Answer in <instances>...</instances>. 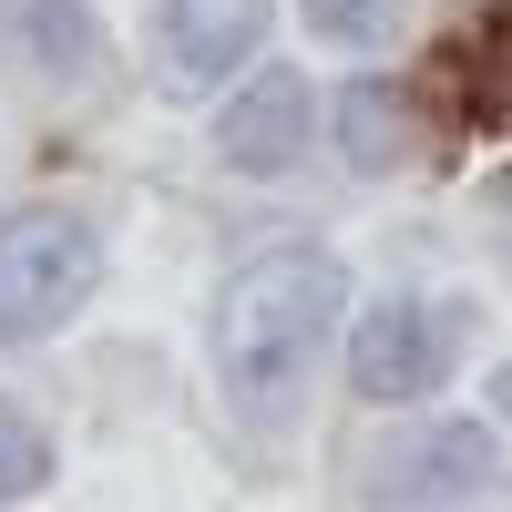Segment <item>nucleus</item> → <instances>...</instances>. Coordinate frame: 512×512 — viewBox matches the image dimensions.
I'll return each mask as SVG.
<instances>
[{"label": "nucleus", "mask_w": 512, "mask_h": 512, "mask_svg": "<svg viewBox=\"0 0 512 512\" xmlns=\"http://www.w3.org/2000/svg\"><path fill=\"white\" fill-rule=\"evenodd\" d=\"M0 62L31 82H93L103 31L82 0H0Z\"/></svg>", "instance_id": "5"}, {"label": "nucleus", "mask_w": 512, "mask_h": 512, "mask_svg": "<svg viewBox=\"0 0 512 512\" xmlns=\"http://www.w3.org/2000/svg\"><path fill=\"white\" fill-rule=\"evenodd\" d=\"M349 164L359 175H410L420 164V113L400 93H379V82H359L349 93Z\"/></svg>", "instance_id": "8"}, {"label": "nucleus", "mask_w": 512, "mask_h": 512, "mask_svg": "<svg viewBox=\"0 0 512 512\" xmlns=\"http://www.w3.org/2000/svg\"><path fill=\"white\" fill-rule=\"evenodd\" d=\"M216 144H226L236 175H287L297 144H308V82H297V72H256L246 93L226 103Z\"/></svg>", "instance_id": "6"}, {"label": "nucleus", "mask_w": 512, "mask_h": 512, "mask_svg": "<svg viewBox=\"0 0 512 512\" xmlns=\"http://www.w3.org/2000/svg\"><path fill=\"white\" fill-rule=\"evenodd\" d=\"M461 297H400V308H369L359 338H349V379H359V400H420V390H441L451 359H461Z\"/></svg>", "instance_id": "3"}, {"label": "nucleus", "mask_w": 512, "mask_h": 512, "mask_svg": "<svg viewBox=\"0 0 512 512\" xmlns=\"http://www.w3.org/2000/svg\"><path fill=\"white\" fill-rule=\"evenodd\" d=\"M379 492H400V502H472V492H492V441L472 420H451V431H431L420 451H400Z\"/></svg>", "instance_id": "7"}, {"label": "nucleus", "mask_w": 512, "mask_h": 512, "mask_svg": "<svg viewBox=\"0 0 512 512\" xmlns=\"http://www.w3.org/2000/svg\"><path fill=\"white\" fill-rule=\"evenodd\" d=\"M410 11L420 0H308V21L328 41H390V31H410Z\"/></svg>", "instance_id": "9"}, {"label": "nucleus", "mask_w": 512, "mask_h": 512, "mask_svg": "<svg viewBox=\"0 0 512 512\" xmlns=\"http://www.w3.org/2000/svg\"><path fill=\"white\" fill-rule=\"evenodd\" d=\"M502 420H512V369H502Z\"/></svg>", "instance_id": "11"}, {"label": "nucleus", "mask_w": 512, "mask_h": 512, "mask_svg": "<svg viewBox=\"0 0 512 512\" xmlns=\"http://www.w3.org/2000/svg\"><path fill=\"white\" fill-rule=\"evenodd\" d=\"M41 472H52V441H41L31 420H21V410H0V502L41 492Z\"/></svg>", "instance_id": "10"}, {"label": "nucleus", "mask_w": 512, "mask_h": 512, "mask_svg": "<svg viewBox=\"0 0 512 512\" xmlns=\"http://www.w3.org/2000/svg\"><path fill=\"white\" fill-rule=\"evenodd\" d=\"M328 318H338V267L328 256H256L226 287V318H216L226 400L246 420H287L308 369H318V349H328Z\"/></svg>", "instance_id": "1"}, {"label": "nucleus", "mask_w": 512, "mask_h": 512, "mask_svg": "<svg viewBox=\"0 0 512 512\" xmlns=\"http://www.w3.org/2000/svg\"><path fill=\"white\" fill-rule=\"evenodd\" d=\"M267 31V0H164L154 11V82L164 93H205L226 62L256 52Z\"/></svg>", "instance_id": "4"}, {"label": "nucleus", "mask_w": 512, "mask_h": 512, "mask_svg": "<svg viewBox=\"0 0 512 512\" xmlns=\"http://www.w3.org/2000/svg\"><path fill=\"white\" fill-rule=\"evenodd\" d=\"M93 226L82 216H11L0 226V338H41L93 287Z\"/></svg>", "instance_id": "2"}]
</instances>
